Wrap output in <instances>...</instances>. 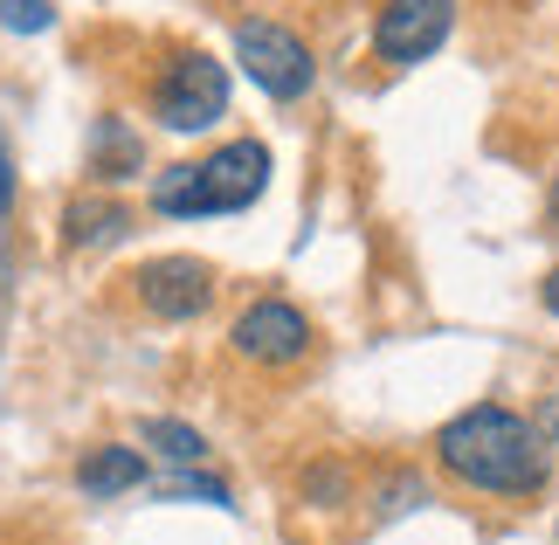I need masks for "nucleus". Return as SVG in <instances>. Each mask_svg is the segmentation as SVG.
I'll return each instance as SVG.
<instances>
[{"mask_svg":"<svg viewBox=\"0 0 559 545\" xmlns=\"http://www.w3.org/2000/svg\"><path fill=\"white\" fill-rule=\"evenodd\" d=\"M436 463L456 476L463 490H490V497H539L552 476V442L539 422H525L504 401H477L456 422H442L436 435Z\"/></svg>","mask_w":559,"mask_h":545,"instance_id":"f257e3e1","label":"nucleus"},{"mask_svg":"<svg viewBox=\"0 0 559 545\" xmlns=\"http://www.w3.org/2000/svg\"><path fill=\"white\" fill-rule=\"evenodd\" d=\"M270 187V152L255 139H235L222 152H207V159L193 166H166L153 180V208L174 214V222H201V214H242L263 201Z\"/></svg>","mask_w":559,"mask_h":545,"instance_id":"f03ea898","label":"nucleus"},{"mask_svg":"<svg viewBox=\"0 0 559 545\" xmlns=\"http://www.w3.org/2000/svg\"><path fill=\"white\" fill-rule=\"evenodd\" d=\"M228 111V70L201 49L174 56L153 83V118L166 125V132H207V125H222Z\"/></svg>","mask_w":559,"mask_h":545,"instance_id":"7ed1b4c3","label":"nucleus"},{"mask_svg":"<svg viewBox=\"0 0 559 545\" xmlns=\"http://www.w3.org/2000/svg\"><path fill=\"white\" fill-rule=\"evenodd\" d=\"M235 62H242L249 83L270 91V97H305L311 76H318L311 49L290 28H276V21H242V28H235Z\"/></svg>","mask_w":559,"mask_h":545,"instance_id":"20e7f679","label":"nucleus"},{"mask_svg":"<svg viewBox=\"0 0 559 545\" xmlns=\"http://www.w3.org/2000/svg\"><path fill=\"white\" fill-rule=\"evenodd\" d=\"M456 28V0H386L373 21V56L407 70V62H428Z\"/></svg>","mask_w":559,"mask_h":545,"instance_id":"39448f33","label":"nucleus"},{"mask_svg":"<svg viewBox=\"0 0 559 545\" xmlns=\"http://www.w3.org/2000/svg\"><path fill=\"white\" fill-rule=\"evenodd\" d=\"M235 353L255 359V366H297L311 353V318L297 311V304L284 297H263V304H249L242 318H235Z\"/></svg>","mask_w":559,"mask_h":545,"instance_id":"423d86ee","label":"nucleus"},{"mask_svg":"<svg viewBox=\"0 0 559 545\" xmlns=\"http://www.w3.org/2000/svg\"><path fill=\"white\" fill-rule=\"evenodd\" d=\"M132 283H139V304H145L153 318H166V324L201 318L207 297H214V270L193 263V256H153V263H145Z\"/></svg>","mask_w":559,"mask_h":545,"instance_id":"0eeeda50","label":"nucleus"},{"mask_svg":"<svg viewBox=\"0 0 559 545\" xmlns=\"http://www.w3.org/2000/svg\"><path fill=\"white\" fill-rule=\"evenodd\" d=\"M76 484H83V497L139 490V484H145V455H139V449H124V442H104V449H91V455L76 463Z\"/></svg>","mask_w":559,"mask_h":545,"instance_id":"6e6552de","label":"nucleus"},{"mask_svg":"<svg viewBox=\"0 0 559 545\" xmlns=\"http://www.w3.org/2000/svg\"><path fill=\"white\" fill-rule=\"evenodd\" d=\"M139 166H145V145H139L132 125L97 118L91 125V173H97V180H132Z\"/></svg>","mask_w":559,"mask_h":545,"instance_id":"1a4fd4ad","label":"nucleus"},{"mask_svg":"<svg viewBox=\"0 0 559 545\" xmlns=\"http://www.w3.org/2000/svg\"><path fill=\"white\" fill-rule=\"evenodd\" d=\"M124 228H132V214H124L118 201H70V214H62L70 249H111Z\"/></svg>","mask_w":559,"mask_h":545,"instance_id":"9d476101","label":"nucleus"},{"mask_svg":"<svg viewBox=\"0 0 559 545\" xmlns=\"http://www.w3.org/2000/svg\"><path fill=\"white\" fill-rule=\"evenodd\" d=\"M139 442H145V449H159L166 463H180V470L207 455V435H201V428H187V422H145V428H139Z\"/></svg>","mask_w":559,"mask_h":545,"instance_id":"9b49d317","label":"nucleus"},{"mask_svg":"<svg viewBox=\"0 0 559 545\" xmlns=\"http://www.w3.org/2000/svg\"><path fill=\"white\" fill-rule=\"evenodd\" d=\"M56 21L49 0H0V28H14V35H41Z\"/></svg>","mask_w":559,"mask_h":545,"instance_id":"f8f14e48","label":"nucleus"},{"mask_svg":"<svg viewBox=\"0 0 559 545\" xmlns=\"http://www.w3.org/2000/svg\"><path fill=\"white\" fill-rule=\"evenodd\" d=\"M166 497H174V505H187V497H201V505H228V490L214 484V476H174V490H166Z\"/></svg>","mask_w":559,"mask_h":545,"instance_id":"ddd939ff","label":"nucleus"},{"mask_svg":"<svg viewBox=\"0 0 559 545\" xmlns=\"http://www.w3.org/2000/svg\"><path fill=\"white\" fill-rule=\"evenodd\" d=\"M539 435L559 449V394H546V401H539Z\"/></svg>","mask_w":559,"mask_h":545,"instance_id":"4468645a","label":"nucleus"},{"mask_svg":"<svg viewBox=\"0 0 559 545\" xmlns=\"http://www.w3.org/2000/svg\"><path fill=\"white\" fill-rule=\"evenodd\" d=\"M546 235H559V173H552V187H546Z\"/></svg>","mask_w":559,"mask_h":545,"instance_id":"2eb2a0df","label":"nucleus"},{"mask_svg":"<svg viewBox=\"0 0 559 545\" xmlns=\"http://www.w3.org/2000/svg\"><path fill=\"white\" fill-rule=\"evenodd\" d=\"M539 297H546V311L559 318V270H546V283H539Z\"/></svg>","mask_w":559,"mask_h":545,"instance_id":"dca6fc26","label":"nucleus"},{"mask_svg":"<svg viewBox=\"0 0 559 545\" xmlns=\"http://www.w3.org/2000/svg\"><path fill=\"white\" fill-rule=\"evenodd\" d=\"M14 201V166H8V152H0V208Z\"/></svg>","mask_w":559,"mask_h":545,"instance_id":"f3484780","label":"nucleus"}]
</instances>
